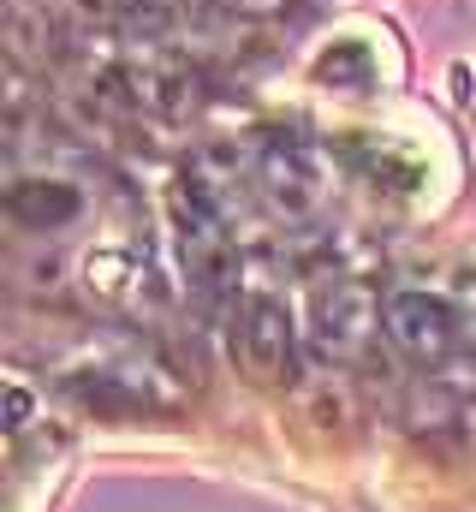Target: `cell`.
<instances>
[{
    "instance_id": "6da1fadb",
    "label": "cell",
    "mask_w": 476,
    "mask_h": 512,
    "mask_svg": "<svg viewBox=\"0 0 476 512\" xmlns=\"http://www.w3.org/2000/svg\"><path fill=\"white\" fill-rule=\"evenodd\" d=\"M381 328H387V340L405 358H423V364L447 358L453 340H459V316L441 298H429V292H393L387 310H381Z\"/></svg>"
},
{
    "instance_id": "7a4b0ae2",
    "label": "cell",
    "mask_w": 476,
    "mask_h": 512,
    "mask_svg": "<svg viewBox=\"0 0 476 512\" xmlns=\"http://www.w3.org/2000/svg\"><path fill=\"white\" fill-rule=\"evenodd\" d=\"M233 352L238 364L250 376H262V382L286 376V364H292V316H286L280 298H250L244 304V316L233 328Z\"/></svg>"
},
{
    "instance_id": "3957f363",
    "label": "cell",
    "mask_w": 476,
    "mask_h": 512,
    "mask_svg": "<svg viewBox=\"0 0 476 512\" xmlns=\"http://www.w3.org/2000/svg\"><path fill=\"white\" fill-rule=\"evenodd\" d=\"M6 209H12L18 227H60V221L78 215V191L60 185V179H18Z\"/></svg>"
},
{
    "instance_id": "277c9868",
    "label": "cell",
    "mask_w": 476,
    "mask_h": 512,
    "mask_svg": "<svg viewBox=\"0 0 476 512\" xmlns=\"http://www.w3.org/2000/svg\"><path fill=\"white\" fill-rule=\"evenodd\" d=\"M369 292L363 286H334L328 298H322V316H316V334H322V346H334V352H352L357 340L369 334Z\"/></svg>"
},
{
    "instance_id": "5b68a950",
    "label": "cell",
    "mask_w": 476,
    "mask_h": 512,
    "mask_svg": "<svg viewBox=\"0 0 476 512\" xmlns=\"http://www.w3.org/2000/svg\"><path fill=\"white\" fill-rule=\"evenodd\" d=\"M262 185H268V197L280 209H304L316 197V173H310V161L298 149H268L262 155Z\"/></svg>"
},
{
    "instance_id": "8992f818",
    "label": "cell",
    "mask_w": 476,
    "mask_h": 512,
    "mask_svg": "<svg viewBox=\"0 0 476 512\" xmlns=\"http://www.w3.org/2000/svg\"><path fill=\"white\" fill-rule=\"evenodd\" d=\"M6 405H12V411H6V423H12V429H24V417H30V387L12 382V387H6Z\"/></svg>"
},
{
    "instance_id": "52a82bcc",
    "label": "cell",
    "mask_w": 476,
    "mask_h": 512,
    "mask_svg": "<svg viewBox=\"0 0 476 512\" xmlns=\"http://www.w3.org/2000/svg\"><path fill=\"white\" fill-rule=\"evenodd\" d=\"M233 12H244V18H274V12H286L292 0H227Z\"/></svg>"
}]
</instances>
